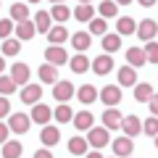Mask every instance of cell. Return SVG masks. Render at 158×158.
Returning <instances> with one entry per match:
<instances>
[{
  "mask_svg": "<svg viewBox=\"0 0 158 158\" xmlns=\"http://www.w3.org/2000/svg\"><path fill=\"white\" fill-rule=\"evenodd\" d=\"M69 66H71L74 74H85V71H90V69H92V61L85 56V53H77V56L69 61Z\"/></svg>",
  "mask_w": 158,
  "mask_h": 158,
  "instance_id": "9a60e30c",
  "label": "cell"
},
{
  "mask_svg": "<svg viewBox=\"0 0 158 158\" xmlns=\"http://www.w3.org/2000/svg\"><path fill=\"white\" fill-rule=\"evenodd\" d=\"M92 71H95L98 77H106V74H111V71H113V58L108 56V53H106V56H98L95 61H92Z\"/></svg>",
  "mask_w": 158,
  "mask_h": 158,
  "instance_id": "8fae6325",
  "label": "cell"
},
{
  "mask_svg": "<svg viewBox=\"0 0 158 158\" xmlns=\"http://www.w3.org/2000/svg\"><path fill=\"white\" fill-rule=\"evenodd\" d=\"M98 98H100L108 108H118V103H121V87L118 85H106Z\"/></svg>",
  "mask_w": 158,
  "mask_h": 158,
  "instance_id": "7a4b0ae2",
  "label": "cell"
},
{
  "mask_svg": "<svg viewBox=\"0 0 158 158\" xmlns=\"http://www.w3.org/2000/svg\"><path fill=\"white\" fill-rule=\"evenodd\" d=\"M0 158H3V153H0Z\"/></svg>",
  "mask_w": 158,
  "mask_h": 158,
  "instance_id": "db71d44e",
  "label": "cell"
},
{
  "mask_svg": "<svg viewBox=\"0 0 158 158\" xmlns=\"http://www.w3.org/2000/svg\"><path fill=\"white\" fill-rule=\"evenodd\" d=\"M116 8H118L116 0H103L98 11H100V16H103V19H113V16H116Z\"/></svg>",
  "mask_w": 158,
  "mask_h": 158,
  "instance_id": "d590c367",
  "label": "cell"
},
{
  "mask_svg": "<svg viewBox=\"0 0 158 158\" xmlns=\"http://www.w3.org/2000/svg\"><path fill=\"white\" fill-rule=\"evenodd\" d=\"M45 61L53 63V66H61V63H69V53L63 45H50L45 50Z\"/></svg>",
  "mask_w": 158,
  "mask_h": 158,
  "instance_id": "277c9868",
  "label": "cell"
},
{
  "mask_svg": "<svg viewBox=\"0 0 158 158\" xmlns=\"http://www.w3.org/2000/svg\"><path fill=\"white\" fill-rule=\"evenodd\" d=\"M13 32H16V40L27 42V40H32L34 34H37V27H34V21H32V19H27V21H19Z\"/></svg>",
  "mask_w": 158,
  "mask_h": 158,
  "instance_id": "ba28073f",
  "label": "cell"
},
{
  "mask_svg": "<svg viewBox=\"0 0 158 158\" xmlns=\"http://www.w3.org/2000/svg\"><path fill=\"white\" fill-rule=\"evenodd\" d=\"M87 27H90V29H87V32H90L92 34V37H103V34H108V21H106V19H92V21H87Z\"/></svg>",
  "mask_w": 158,
  "mask_h": 158,
  "instance_id": "4dcf8cb0",
  "label": "cell"
},
{
  "mask_svg": "<svg viewBox=\"0 0 158 158\" xmlns=\"http://www.w3.org/2000/svg\"><path fill=\"white\" fill-rule=\"evenodd\" d=\"M87 148H90L87 137H71L69 140V153L71 156H87Z\"/></svg>",
  "mask_w": 158,
  "mask_h": 158,
  "instance_id": "4316f807",
  "label": "cell"
},
{
  "mask_svg": "<svg viewBox=\"0 0 158 158\" xmlns=\"http://www.w3.org/2000/svg\"><path fill=\"white\" fill-rule=\"evenodd\" d=\"M158 0H140V6H145V8H150V6H156Z\"/></svg>",
  "mask_w": 158,
  "mask_h": 158,
  "instance_id": "f6af8a7d",
  "label": "cell"
},
{
  "mask_svg": "<svg viewBox=\"0 0 158 158\" xmlns=\"http://www.w3.org/2000/svg\"><path fill=\"white\" fill-rule=\"evenodd\" d=\"M34 158H53V153L48 150V148H40V150L34 153Z\"/></svg>",
  "mask_w": 158,
  "mask_h": 158,
  "instance_id": "ee69618b",
  "label": "cell"
},
{
  "mask_svg": "<svg viewBox=\"0 0 158 158\" xmlns=\"http://www.w3.org/2000/svg\"><path fill=\"white\" fill-rule=\"evenodd\" d=\"M50 3H63V0H50Z\"/></svg>",
  "mask_w": 158,
  "mask_h": 158,
  "instance_id": "681fc988",
  "label": "cell"
},
{
  "mask_svg": "<svg viewBox=\"0 0 158 158\" xmlns=\"http://www.w3.org/2000/svg\"><path fill=\"white\" fill-rule=\"evenodd\" d=\"M118 85L121 87H135L137 85V71L132 66H121L118 69Z\"/></svg>",
  "mask_w": 158,
  "mask_h": 158,
  "instance_id": "603a6c76",
  "label": "cell"
},
{
  "mask_svg": "<svg viewBox=\"0 0 158 158\" xmlns=\"http://www.w3.org/2000/svg\"><path fill=\"white\" fill-rule=\"evenodd\" d=\"M19 53H21V40H3V56H19Z\"/></svg>",
  "mask_w": 158,
  "mask_h": 158,
  "instance_id": "e575fe53",
  "label": "cell"
},
{
  "mask_svg": "<svg viewBox=\"0 0 158 158\" xmlns=\"http://www.w3.org/2000/svg\"><path fill=\"white\" fill-rule=\"evenodd\" d=\"M118 48H121V34H118V32L103 34V50H106V53H116Z\"/></svg>",
  "mask_w": 158,
  "mask_h": 158,
  "instance_id": "f1b7e54d",
  "label": "cell"
},
{
  "mask_svg": "<svg viewBox=\"0 0 158 158\" xmlns=\"http://www.w3.org/2000/svg\"><path fill=\"white\" fill-rule=\"evenodd\" d=\"M71 95H74V85H71V82H63V79H58L56 85H53V98H56L58 103H66Z\"/></svg>",
  "mask_w": 158,
  "mask_h": 158,
  "instance_id": "52a82bcc",
  "label": "cell"
},
{
  "mask_svg": "<svg viewBox=\"0 0 158 158\" xmlns=\"http://www.w3.org/2000/svg\"><path fill=\"white\" fill-rule=\"evenodd\" d=\"M71 45H74V50L85 53L87 48L92 45V34H90V32H74V37H71Z\"/></svg>",
  "mask_w": 158,
  "mask_h": 158,
  "instance_id": "7402d4cb",
  "label": "cell"
},
{
  "mask_svg": "<svg viewBox=\"0 0 158 158\" xmlns=\"http://www.w3.org/2000/svg\"><path fill=\"white\" fill-rule=\"evenodd\" d=\"M121 129H124L127 137H137L142 132V121L132 113V116H124V121H121Z\"/></svg>",
  "mask_w": 158,
  "mask_h": 158,
  "instance_id": "5bb4252c",
  "label": "cell"
},
{
  "mask_svg": "<svg viewBox=\"0 0 158 158\" xmlns=\"http://www.w3.org/2000/svg\"><path fill=\"white\" fill-rule=\"evenodd\" d=\"M113 156H116V158H127V156H132V148H135V145H132V137H116V140H113Z\"/></svg>",
  "mask_w": 158,
  "mask_h": 158,
  "instance_id": "8992f818",
  "label": "cell"
},
{
  "mask_svg": "<svg viewBox=\"0 0 158 158\" xmlns=\"http://www.w3.org/2000/svg\"><path fill=\"white\" fill-rule=\"evenodd\" d=\"M145 56H148V63H158V42H145Z\"/></svg>",
  "mask_w": 158,
  "mask_h": 158,
  "instance_id": "ab89813d",
  "label": "cell"
},
{
  "mask_svg": "<svg viewBox=\"0 0 158 158\" xmlns=\"http://www.w3.org/2000/svg\"><path fill=\"white\" fill-rule=\"evenodd\" d=\"M8 113H11V103H8L6 95H0V118H6Z\"/></svg>",
  "mask_w": 158,
  "mask_h": 158,
  "instance_id": "60d3db41",
  "label": "cell"
},
{
  "mask_svg": "<svg viewBox=\"0 0 158 158\" xmlns=\"http://www.w3.org/2000/svg\"><path fill=\"white\" fill-rule=\"evenodd\" d=\"M21 150H24V145L19 140H6V142H3V148H0L3 158H21Z\"/></svg>",
  "mask_w": 158,
  "mask_h": 158,
  "instance_id": "44dd1931",
  "label": "cell"
},
{
  "mask_svg": "<svg viewBox=\"0 0 158 158\" xmlns=\"http://www.w3.org/2000/svg\"><path fill=\"white\" fill-rule=\"evenodd\" d=\"M79 3H90V0H79Z\"/></svg>",
  "mask_w": 158,
  "mask_h": 158,
  "instance_id": "816d5d0a",
  "label": "cell"
},
{
  "mask_svg": "<svg viewBox=\"0 0 158 158\" xmlns=\"http://www.w3.org/2000/svg\"><path fill=\"white\" fill-rule=\"evenodd\" d=\"M34 27H37V32L48 34V32H50V27H53V16L48 11H37V13H34Z\"/></svg>",
  "mask_w": 158,
  "mask_h": 158,
  "instance_id": "cb8c5ba5",
  "label": "cell"
},
{
  "mask_svg": "<svg viewBox=\"0 0 158 158\" xmlns=\"http://www.w3.org/2000/svg\"><path fill=\"white\" fill-rule=\"evenodd\" d=\"M40 98H42V87L40 85H24V90H21L24 106H34V103H40Z\"/></svg>",
  "mask_w": 158,
  "mask_h": 158,
  "instance_id": "9c48e42d",
  "label": "cell"
},
{
  "mask_svg": "<svg viewBox=\"0 0 158 158\" xmlns=\"http://www.w3.org/2000/svg\"><path fill=\"white\" fill-rule=\"evenodd\" d=\"M40 140H42V145H45V148H56L58 140H61V129H58V127H42Z\"/></svg>",
  "mask_w": 158,
  "mask_h": 158,
  "instance_id": "2e32d148",
  "label": "cell"
},
{
  "mask_svg": "<svg viewBox=\"0 0 158 158\" xmlns=\"http://www.w3.org/2000/svg\"><path fill=\"white\" fill-rule=\"evenodd\" d=\"M53 116H56V121H58V124H66V121H71V118H74V111H71V106L61 103V106H56Z\"/></svg>",
  "mask_w": 158,
  "mask_h": 158,
  "instance_id": "1f68e13d",
  "label": "cell"
},
{
  "mask_svg": "<svg viewBox=\"0 0 158 158\" xmlns=\"http://www.w3.org/2000/svg\"><path fill=\"white\" fill-rule=\"evenodd\" d=\"M92 124H95V116H92L90 111H79V113H74V127H77L79 132L92 129Z\"/></svg>",
  "mask_w": 158,
  "mask_h": 158,
  "instance_id": "d6986e66",
  "label": "cell"
},
{
  "mask_svg": "<svg viewBox=\"0 0 158 158\" xmlns=\"http://www.w3.org/2000/svg\"><path fill=\"white\" fill-rule=\"evenodd\" d=\"M8 135H11V127L8 124H3V118H0V145L8 140Z\"/></svg>",
  "mask_w": 158,
  "mask_h": 158,
  "instance_id": "b9f144b4",
  "label": "cell"
},
{
  "mask_svg": "<svg viewBox=\"0 0 158 158\" xmlns=\"http://www.w3.org/2000/svg\"><path fill=\"white\" fill-rule=\"evenodd\" d=\"M29 124H32V116H29V113H11V121H8L11 132H16V135H24V132L29 129Z\"/></svg>",
  "mask_w": 158,
  "mask_h": 158,
  "instance_id": "5b68a950",
  "label": "cell"
},
{
  "mask_svg": "<svg viewBox=\"0 0 158 158\" xmlns=\"http://www.w3.org/2000/svg\"><path fill=\"white\" fill-rule=\"evenodd\" d=\"M29 3H40V0H29Z\"/></svg>",
  "mask_w": 158,
  "mask_h": 158,
  "instance_id": "f5cc1de1",
  "label": "cell"
},
{
  "mask_svg": "<svg viewBox=\"0 0 158 158\" xmlns=\"http://www.w3.org/2000/svg\"><path fill=\"white\" fill-rule=\"evenodd\" d=\"M98 95H100V92L95 90V85H82V87L77 90V98H79V103H82V106H92Z\"/></svg>",
  "mask_w": 158,
  "mask_h": 158,
  "instance_id": "e0dca14e",
  "label": "cell"
},
{
  "mask_svg": "<svg viewBox=\"0 0 158 158\" xmlns=\"http://www.w3.org/2000/svg\"><path fill=\"white\" fill-rule=\"evenodd\" d=\"M11 79L16 85H27L29 82V66L27 63H13L11 66Z\"/></svg>",
  "mask_w": 158,
  "mask_h": 158,
  "instance_id": "d4e9b609",
  "label": "cell"
},
{
  "mask_svg": "<svg viewBox=\"0 0 158 158\" xmlns=\"http://www.w3.org/2000/svg\"><path fill=\"white\" fill-rule=\"evenodd\" d=\"M66 40H69V32H66V27H63V24L50 27V32H48V42H50V45H63Z\"/></svg>",
  "mask_w": 158,
  "mask_h": 158,
  "instance_id": "ffe728a7",
  "label": "cell"
},
{
  "mask_svg": "<svg viewBox=\"0 0 158 158\" xmlns=\"http://www.w3.org/2000/svg\"><path fill=\"white\" fill-rule=\"evenodd\" d=\"M87 158H103V156H100L98 150H92V153H87Z\"/></svg>",
  "mask_w": 158,
  "mask_h": 158,
  "instance_id": "bcb514c9",
  "label": "cell"
},
{
  "mask_svg": "<svg viewBox=\"0 0 158 158\" xmlns=\"http://www.w3.org/2000/svg\"><path fill=\"white\" fill-rule=\"evenodd\" d=\"M121 121H124V116L118 113V108H106V113H103V127L106 129H121Z\"/></svg>",
  "mask_w": 158,
  "mask_h": 158,
  "instance_id": "30bf717a",
  "label": "cell"
},
{
  "mask_svg": "<svg viewBox=\"0 0 158 158\" xmlns=\"http://www.w3.org/2000/svg\"><path fill=\"white\" fill-rule=\"evenodd\" d=\"M153 95H156V92H153V85H148V82L135 85V100H137V103H148Z\"/></svg>",
  "mask_w": 158,
  "mask_h": 158,
  "instance_id": "f546056e",
  "label": "cell"
},
{
  "mask_svg": "<svg viewBox=\"0 0 158 158\" xmlns=\"http://www.w3.org/2000/svg\"><path fill=\"white\" fill-rule=\"evenodd\" d=\"M137 37H140L142 42L156 40L158 37V21H156V19H142V21L137 24Z\"/></svg>",
  "mask_w": 158,
  "mask_h": 158,
  "instance_id": "6da1fadb",
  "label": "cell"
},
{
  "mask_svg": "<svg viewBox=\"0 0 158 158\" xmlns=\"http://www.w3.org/2000/svg\"><path fill=\"white\" fill-rule=\"evenodd\" d=\"M118 6H129V3H135V0H116Z\"/></svg>",
  "mask_w": 158,
  "mask_h": 158,
  "instance_id": "7dc6e473",
  "label": "cell"
},
{
  "mask_svg": "<svg viewBox=\"0 0 158 158\" xmlns=\"http://www.w3.org/2000/svg\"><path fill=\"white\" fill-rule=\"evenodd\" d=\"M74 19H77V21H92V19H95V8H92L90 3H79V6L74 8Z\"/></svg>",
  "mask_w": 158,
  "mask_h": 158,
  "instance_id": "83f0119b",
  "label": "cell"
},
{
  "mask_svg": "<svg viewBox=\"0 0 158 158\" xmlns=\"http://www.w3.org/2000/svg\"><path fill=\"white\" fill-rule=\"evenodd\" d=\"M127 63H129L132 69H140V66H145V63H148L145 50H142V48H129V50H127Z\"/></svg>",
  "mask_w": 158,
  "mask_h": 158,
  "instance_id": "ac0fdd59",
  "label": "cell"
},
{
  "mask_svg": "<svg viewBox=\"0 0 158 158\" xmlns=\"http://www.w3.org/2000/svg\"><path fill=\"white\" fill-rule=\"evenodd\" d=\"M53 116V108L50 106H42V103H34L32 106V121L34 124H48Z\"/></svg>",
  "mask_w": 158,
  "mask_h": 158,
  "instance_id": "4fadbf2b",
  "label": "cell"
},
{
  "mask_svg": "<svg viewBox=\"0 0 158 158\" xmlns=\"http://www.w3.org/2000/svg\"><path fill=\"white\" fill-rule=\"evenodd\" d=\"M156 148H158V135H156Z\"/></svg>",
  "mask_w": 158,
  "mask_h": 158,
  "instance_id": "f907efd6",
  "label": "cell"
},
{
  "mask_svg": "<svg viewBox=\"0 0 158 158\" xmlns=\"http://www.w3.org/2000/svg\"><path fill=\"white\" fill-rule=\"evenodd\" d=\"M148 108H150V113H153V116H158V95H153L150 100H148Z\"/></svg>",
  "mask_w": 158,
  "mask_h": 158,
  "instance_id": "7bdbcfd3",
  "label": "cell"
},
{
  "mask_svg": "<svg viewBox=\"0 0 158 158\" xmlns=\"http://www.w3.org/2000/svg\"><path fill=\"white\" fill-rule=\"evenodd\" d=\"M37 77H40L42 85H56V82H58V66H53V63H42L40 71H37Z\"/></svg>",
  "mask_w": 158,
  "mask_h": 158,
  "instance_id": "7c38bea8",
  "label": "cell"
},
{
  "mask_svg": "<svg viewBox=\"0 0 158 158\" xmlns=\"http://www.w3.org/2000/svg\"><path fill=\"white\" fill-rule=\"evenodd\" d=\"M16 87H19V85L13 82L11 77L0 74V95H6V98H8V95H13V90H16Z\"/></svg>",
  "mask_w": 158,
  "mask_h": 158,
  "instance_id": "8d00e7d4",
  "label": "cell"
},
{
  "mask_svg": "<svg viewBox=\"0 0 158 158\" xmlns=\"http://www.w3.org/2000/svg\"><path fill=\"white\" fill-rule=\"evenodd\" d=\"M11 19H13V21H27V19H29V8H27V3H13V6H11Z\"/></svg>",
  "mask_w": 158,
  "mask_h": 158,
  "instance_id": "d6a6232c",
  "label": "cell"
},
{
  "mask_svg": "<svg viewBox=\"0 0 158 158\" xmlns=\"http://www.w3.org/2000/svg\"><path fill=\"white\" fill-rule=\"evenodd\" d=\"M13 29H16V21H13L11 16H8V19H3V21H0V40H8Z\"/></svg>",
  "mask_w": 158,
  "mask_h": 158,
  "instance_id": "74e56055",
  "label": "cell"
},
{
  "mask_svg": "<svg viewBox=\"0 0 158 158\" xmlns=\"http://www.w3.org/2000/svg\"><path fill=\"white\" fill-rule=\"evenodd\" d=\"M108 129L106 127H92V129H87V142H90V148H106L108 145Z\"/></svg>",
  "mask_w": 158,
  "mask_h": 158,
  "instance_id": "3957f363",
  "label": "cell"
},
{
  "mask_svg": "<svg viewBox=\"0 0 158 158\" xmlns=\"http://www.w3.org/2000/svg\"><path fill=\"white\" fill-rule=\"evenodd\" d=\"M113 158H116V156H113Z\"/></svg>",
  "mask_w": 158,
  "mask_h": 158,
  "instance_id": "11a10c76",
  "label": "cell"
},
{
  "mask_svg": "<svg viewBox=\"0 0 158 158\" xmlns=\"http://www.w3.org/2000/svg\"><path fill=\"white\" fill-rule=\"evenodd\" d=\"M142 132L150 135V137H156L158 135V116H150L148 121H142Z\"/></svg>",
  "mask_w": 158,
  "mask_h": 158,
  "instance_id": "f35d334b",
  "label": "cell"
},
{
  "mask_svg": "<svg viewBox=\"0 0 158 158\" xmlns=\"http://www.w3.org/2000/svg\"><path fill=\"white\" fill-rule=\"evenodd\" d=\"M3 69H6V61H3V56H0V74H3Z\"/></svg>",
  "mask_w": 158,
  "mask_h": 158,
  "instance_id": "c3c4849f",
  "label": "cell"
},
{
  "mask_svg": "<svg viewBox=\"0 0 158 158\" xmlns=\"http://www.w3.org/2000/svg\"><path fill=\"white\" fill-rule=\"evenodd\" d=\"M50 16H53V21H69V19H71V11H69V6H63V3H56L53 11H50Z\"/></svg>",
  "mask_w": 158,
  "mask_h": 158,
  "instance_id": "836d02e7",
  "label": "cell"
},
{
  "mask_svg": "<svg viewBox=\"0 0 158 158\" xmlns=\"http://www.w3.org/2000/svg\"><path fill=\"white\" fill-rule=\"evenodd\" d=\"M116 32L121 34V37H127V34H135V32H137L135 19H132V16H121V19H116Z\"/></svg>",
  "mask_w": 158,
  "mask_h": 158,
  "instance_id": "484cf974",
  "label": "cell"
}]
</instances>
